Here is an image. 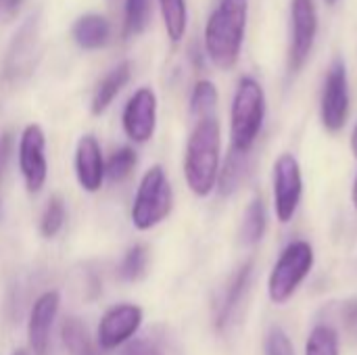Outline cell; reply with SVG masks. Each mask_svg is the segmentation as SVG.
I'll return each mask as SVG.
<instances>
[{
  "label": "cell",
  "instance_id": "obj_26",
  "mask_svg": "<svg viewBox=\"0 0 357 355\" xmlns=\"http://www.w3.org/2000/svg\"><path fill=\"white\" fill-rule=\"evenodd\" d=\"M149 13H151V0H126V19H123L126 36H136L144 31L149 23Z\"/></svg>",
  "mask_w": 357,
  "mask_h": 355
},
{
  "label": "cell",
  "instance_id": "obj_13",
  "mask_svg": "<svg viewBox=\"0 0 357 355\" xmlns=\"http://www.w3.org/2000/svg\"><path fill=\"white\" fill-rule=\"evenodd\" d=\"M75 176L86 192H96L105 180V159L98 140L92 134L79 138L75 149Z\"/></svg>",
  "mask_w": 357,
  "mask_h": 355
},
{
  "label": "cell",
  "instance_id": "obj_4",
  "mask_svg": "<svg viewBox=\"0 0 357 355\" xmlns=\"http://www.w3.org/2000/svg\"><path fill=\"white\" fill-rule=\"evenodd\" d=\"M316 264L314 247L307 241L289 243L268 276V297L274 305L289 303Z\"/></svg>",
  "mask_w": 357,
  "mask_h": 355
},
{
  "label": "cell",
  "instance_id": "obj_32",
  "mask_svg": "<svg viewBox=\"0 0 357 355\" xmlns=\"http://www.w3.org/2000/svg\"><path fill=\"white\" fill-rule=\"evenodd\" d=\"M349 144H351V153H354V157L357 159V121H356V126H354V132H351V140H349Z\"/></svg>",
  "mask_w": 357,
  "mask_h": 355
},
{
  "label": "cell",
  "instance_id": "obj_9",
  "mask_svg": "<svg viewBox=\"0 0 357 355\" xmlns=\"http://www.w3.org/2000/svg\"><path fill=\"white\" fill-rule=\"evenodd\" d=\"M19 169L27 192L38 195L48 178L46 136L38 123H29L19 138Z\"/></svg>",
  "mask_w": 357,
  "mask_h": 355
},
{
  "label": "cell",
  "instance_id": "obj_34",
  "mask_svg": "<svg viewBox=\"0 0 357 355\" xmlns=\"http://www.w3.org/2000/svg\"><path fill=\"white\" fill-rule=\"evenodd\" d=\"M324 2H326V4H328V6H335V4H337V2H339V0H324Z\"/></svg>",
  "mask_w": 357,
  "mask_h": 355
},
{
  "label": "cell",
  "instance_id": "obj_33",
  "mask_svg": "<svg viewBox=\"0 0 357 355\" xmlns=\"http://www.w3.org/2000/svg\"><path fill=\"white\" fill-rule=\"evenodd\" d=\"M351 201H354V207L357 209V174L356 180H354V188H351Z\"/></svg>",
  "mask_w": 357,
  "mask_h": 355
},
{
  "label": "cell",
  "instance_id": "obj_2",
  "mask_svg": "<svg viewBox=\"0 0 357 355\" xmlns=\"http://www.w3.org/2000/svg\"><path fill=\"white\" fill-rule=\"evenodd\" d=\"M249 0H220L205 25V52L218 69L238 63L247 31Z\"/></svg>",
  "mask_w": 357,
  "mask_h": 355
},
{
  "label": "cell",
  "instance_id": "obj_11",
  "mask_svg": "<svg viewBox=\"0 0 357 355\" xmlns=\"http://www.w3.org/2000/svg\"><path fill=\"white\" fill-rule=\"evenodd\" d=\"M123 132L130 140L144 144L153 138L157 128V96L151 88H140L123 109Z\"/></svg>",
  "mask_w": 357,
  "mask_h": 355
},
{
  "label": "cell",
  "instance_id": "obj_21",
  "mask_svg": "<svg viewBox=\"0 0 357 355\" xmlns=\"http://www.w3.org/2000/svg\"><path fill=\"white\" fill-rule=\"evenodd\" d=\"M161 17L165 23V31L172 42H180L186 33L188 25V10L186 0H159Z\"/></svg>",
  "mask_w": 357,
  "mask_h": 355
},
{
  "label": "cell",
  "instance_id": "obj_3",
  "mask_svg": "<svg viewBox=\"0 0 357 355\" xmlns=\"http://www.w3.org/2000/svg\"><path fill=\"white\" fill-rule=\"evenodd\" d=\"M266 119V94L261 84L245 75L236 84V92L230 107V149L238 153H251L257 142Z\"/></svg>",
  "mask_w": 357,
  "mask_h": 355
},
{
  "label": "cell",
  "instance_id": "obj_29",
  "mask_svg": "<svg viewBox=\"0 0 357 355\" xmlns=\"http://www.w3.org/2000/svg\"><path fill=\"white\" fill-rule=\"evenodd\" d=\"M13 142H15L13 132H2L0 134V184L4 180V174H6L10 155H13Z\"/></svg>",
  "mask_w": 357,
  "mask_h": 355
},
{
  "label": "cell",
  "instance_id": "obj_7",
  "mask_svg": "<svg viewBox=\"0 0 357 355\" xmlns=\"http://www.w3.org/2000/svg\"><path fill=\"white\" fill-rule=\"evenodd\" d=\"M272 186H274V213L280 224L293 222L301 197H303V174L297 157L293 153H282L274 163L272 174Z\"/></svg>",
  "mask_w": 357,
  "mask_h": 355
},
{
  "label": "cell",
  "instance_id": "obj_12",
  "mask_svg": "<svg viewBox=\"0 0 357 355\" xmlns=\"http://www.w3.org/2000/svg\"><path fill=\"white\" fill-rule=\"evenodd\" d=\"M59 308H61V297L56 291H46L36 299L27 322V337L33 355L50 354V331L56 320Z\"/></svg>",
  "mask_w": 357,
  "mask_h": 355
},
{
  "label": "cell",
  "instance_id": "obj_24",
  "mask_svg": "<svg viewBox=\"0 0 357 355\" xmlns=\"http://www.w3.org/2000/svg\"><path fill=\"white\" fill-rule=\"evenodd\" d=\"M65 218H67V211H65V203L59 195L50 197V201L46 203V209L40 218V232L42 236L46 239H52L56 236L63 226H65Z\"/></svg>",
  "mask_w": 357,
  "mask_h": 355
},
{
  "label": "cell",
  "instance_id": "obj_35",
  "mask_svg": "<svg viewBox=\"0 0 357 355\" xmlns=\"http://www.w3.org/2000/svg\"><path fill=\"white\" fill-rule=\"evenodd\" d=\"M13 355H29V354H27V352H23V349H17Z\"/></svg>",
  "mask_w": 357,
  "mask_h": 355
},
{
  "label": "cell",
  "instance_id": "obj_10",
  "mask_svg": "<svg viewBox=\"0 0 357 355\" xmlns=\"http://www.w3.org/2000/svg\"><path fill=\"white\" fill-rule=\"evenodd\" d=\"M142 324V310L134 303H121L102 316L98 324V345L107 352L117 349L132 341Z\"/></svg>",
  "mask_w": 357,
  "mask_h": 355
},
{
  "label": "cell",
  "instance_id": "obj_16",
  "mask_svg": "<svg viewBox=\"0 0 357 355\" xmlns=\"http://www.w3.org/2000/svg\"><path fill=\"white\" fill-rule=\"evenodd\" d=\"M130 75H132V67H130L128 61H123V63L115 65V67L100 80V84L96 86V92H94V96H92V105H90L92 115H102V113L111 107V103L115 100V96H117V94L123 90V86L130 82Z\"/></svg>",
  "mask_w": 357,
  "mask_h": 355
},
{
  "label": "cell",
  "instance_id": "obj_28",
  "mask_svg": "<svg viewBox=\"0 0 357 355\" xmlns=\"http://www.w3.org/2000/svg\"><path fill=\"white\" fill-rule=\"evenodd\" d=\"M119 355H163V352L153 343V341H146V339H134V341H128L123 352Z\"/></svg>",
  "mask_w": 357,
  "mask_h": 355
},
{
  "label": "cell",
  "instance_id": "obj_19",
  "mask_svg": "<svg viewBox=\"0 0 357 355\" xmlns=\"http://www.w3.org/2000/svg\"><path fill=\"white\" fill-rule=\"evenodd\" d=\"M61 339L69 355H98L88 328L77 318H67L61 326Z\"/></svg>",
  "mask_w": 357,
  "mask_h": 355
},
{
  "label": "cell",
  "instance_id": "obj_6",
  "mask_svg": "<svg viewBox=\"0 0 357 355\" xmlns=\"http://www.w3.org/2000/svg\"><path fill=\"white\" fill-rule=\"evenodd\" d=\"M349 77L343 59H335L326 71L320 96V121L326 132H341L349 117Z\"/></svg>",
  "mask_w": 357,
  "mask_h": 355
},
{
  "label": "cell",
  "instance_id": "obj_14",
  "mask_svg": "<svg viewBox=\"0 0 357 355\" xmlns=\"http://www.w3.org/2000/svg\"><path fill=\"white\" fill-rule=\"evenodd\" d=\"M253 270H255V262L249 259L245 262L228 280L218 305H215V326L220 331L228 328V324L232 322V318L236 316L247 291H249V285H251V278H253Z\"/></svg>",
  "mask_w": 357,
  "mask_h": 355
},
{
  "label": "cell",
  "instance_id": "obj_31",
  "mask_svg": "<svg viewBox=\"0 0 357 355\" xmlns=\"http://www.w3.org/2000/svg\"><path fill=\"white\" fill-rule=\"evenodd\" d=\"M21 2L23 0H0V15H6V17L15 15V10L21 6Z\"/></svg>",
  "mask_w": 357,
  "mask_h": 355
},
{
  "label": "cell",
  "instance_id": "obj_22",
  "mask_svg": "<svg viewBox=\"0 0 357 355\" xmlns=\"http://www.w3.org/2000/svg\"><path fill=\"white\" fill-rule=\"evenodd\" d=\"M218 105V88L209 80H199L190 94V113L199 119L213 117Z\"/></svg>",
  "mask_w": 357,
  "mask_h": 355
},
{
  "label": "cell",
  "instance_id": "obj_18",
  "mask_svg": "<svg viewBox=\"0 0 357 355\" xmlns=\"http://www.w3.org/2000/svg\"><path fill=\"white\" fill-rule=\"evenodd\" d=\"M268 230V209L261 197L251 199L241 222V243L245 247H257Z\"/></svg>",
  "mask_w": 357,
  "mask_h": 355
},
{
  "label": "cell",
  "instance_id": "obj_15",
  "mask_svg": "<svg viewBox=\"0 0 357 355\" xmlns=\"http://www.w3.org/2000/svg\"><path fill=\"white\" fill-rule=\"evenodd\" d=\"M71 36L75 40L77 46H82L84 50H96L109 44L111 40V25L102 15L96 13H88L82 15L73 27H71Z\"/></svg>",
  "mask_w": 357,
  "mask_h": 355
},
{
  "label": "cell",
  "instance_id": "obj_20",
  "mask_svg": "<svg viewBox=\"0 0 357 355\" xmlns=\"http://www.w3.org/2000/svg\"><path fill=\"white\" fill-rule=\"evenodd\" d=\"M303 355H341L339 333L331 324H316L307 335Z\"/></svg>",
  "mask_w": 357,
  "mask_h": 355
},
{
  "label": "cell",
  "instance_id": "obj_17",
  "mask_svg": "<svg viewBox=\"0 0 357 355\" xmlns=\"http://www.w3.org/2000/svg\"><path fill=\"white\" fill-rule=\"evenodd\" d=\"M249 169H251V161H249V153H238V151H232L228 153L224 165L220 167V176H218V192L222 197H230L234 195L241 184L245 182V178L249 176Z\"/></svg>",
  "mask_w": 357,
  "mask_h": 355
},
{
  "label": "cell",
  "instance_id": "obj_1",
  "mask_svg": "<svg viewBox=\"0 0 357 355\" xmlns=\"http://www.w3.org/2000/svg\"><path fill=\"white\" fill-rule=\"evenodd\" d=\"M222 167V128L215 117L199 119L184 153V178L192 195L209 197L218 186Z\"/></svg>",
  "mask_w": 357,
  "mask_h": 355
},
{
  "label": "cell",
  "instance_id": "obj_5",
  "mask_svg": "<svg viewBox=\"0 0 357 355\" xmlns=\"http://www.w3.org/2000/svg\"><path fill=\"white\" fill-rule=\"evenodd\" d=\"M174 209V190L161 165H153L140 180L132 205V222L138 230L159 226Z\"/></svg>",
  "mask_w": 357,
  "mask_h": 355
},
{
  "label": "cell",
  "instance_id": "obj_8",
  "mask_svg": "<svg viewBox=\"0 0 357 355\" xmlns=\"http://www.w3.org/2000/svg\"><path fill=\"white\" fill-rule=\"evenodd\" d=\"M318 36V8L316 0H291V44L289 69L299 73L314 48Z\"/></svg>",
  "mask_w": 357,
  "mask_h": 355
},
{
  "label": "cell",
  "instance_id": "obj_30",
  "mask_svg": "<svg viewBox=\"0 0 357 355\" xmlns=\"http://www.w3.org/2000/svg\"><path fill=\"white\" fill-rule=\"evenodd\" d=\"M341 318H343V324H345L347 333L357 339V301H347L341 308Z\"/></svg>",
  "mask_w": 357,
  "mask_h": 355
},
{
  "label": "cell",
  "instance_id": "obj_23",
  "mask_svg": "<svg viewBox=\"0 0 357 355\" xmlns=\"http://www.w3.org/2000/svg\"><path fill=\"white\" fill-rule=\"evenodd\" d=\"M136 163H138L136 151L130 146H121L105 163V176H109L111 182H123L134 172Z\"/></svg>",
  "mask_w": 357,
  "mask_h": 355
},
{
  "label": "cell",
  "instance_id": "obj_27",
  "mask_svg": "<svg viewBox=\"0 0 357 355\" xmlns=\"http://www.w3.org/2000/svg\"><path fill=\"white\" fill-rule=\"evenodd\" d=\"M264 355H295V345L282 326H272L264 341Z\"/></svg>",
  "mask_w": 357,
  "mask_h": 355
},
{
  "label": "cell",
  "instance_id": "obj_25",
  "mask_svg": "<svg viewBox=\"0 0 357 355\" xmlns=\"http://www.w3.org/2000/svg\"><path fill=\"white\" fill-rule=\"evenodd\" d=\"M146 266H149V251H146V247L144 245H134V247L128 249V253L121 259L119 276L123 280H128V282H134V280L144 276Z\"/></svg>",
  "mask_w": 357,
  "mask_h": 355
}]
</instances>
